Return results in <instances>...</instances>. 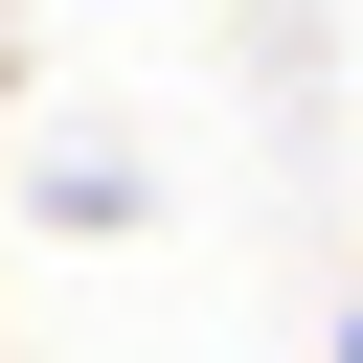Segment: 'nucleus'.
Masks as SVG:
<instances>
[]
</instances>
